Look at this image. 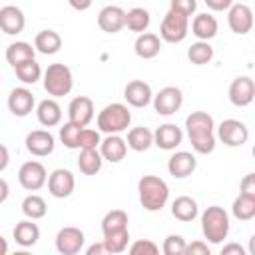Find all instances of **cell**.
I'll return each instance as SVG.
<instances>
[{
	"instance_id": "1",
	"label": "cell",
	"mask_w": 255,
	"mask_h": 255,
	"mask_svg": "<svg viewBox=\"0 0 255 255\" xmlns=\"http://www.w3.org/2000/svg\"><path fill=\"white\" fill-rule=\"evenodd\" d=\"M213 128H215V122L207 112H191L185 118V129L195 153L207 155L215 149Z\"/></svg>"
},
{
	"instance_id": "2",
	"label": "cell",
	"mask_w": 255,
	"mask_h": 255,
	"mask_svg": "<svg viewBox=\"0 0 255 255\" xmlns=\"http://www.w3.org/2000/svg\"><path fill=\"white\" fill-rule=\"evenodd\" d=\"M137 193H139V203L145 211H161L169 199V187L157 175L139 177Z\"/></svg>"
},
{
	"instance_id": "3",
	"label": "cell",
	"mask_w": 255,
	"mask_h": 255,
	"mask_svg": "<svg viewBox=\"0 0 255 255\" xmlns=\"http://www.w3.org/2000/svg\"><path fill=\"white\" fill-rule=\"evenodd\" d=\"M201 231L211 245L223 243L229 235V215L223 207L211 205L201 213Z\"/></svg>"
},
{
	"instance_id": "4",
	"label": "cell",
	"mask_w": 255,
	"mask_h": 255,
	"mask_svg": "<svg viewBox=\"0 0 255 255\" xmlns=\"http://www.w3.org/2000/svg\"><path fill=\"white\" fill-rule=\"evenodd\" d=\"M74 88V76H72V70L62 64V62H56V64H50L44 72V90L52 96V98H62V96H68Z\"/></svg>"
},
{
	"instance_id": "5",
	"label": "cell",
	"mask_w": 255,
	"mask_h": 255,
	"mask_svg": "<svg viewBox=\"0 0 255 255\" xmlns=\"http://www.w3.org/2000/svg\"><path fill=\"white\" fill-rule=\"evenodd\" d=\"M131 124V114L126 104H108L100 114H98V128L104 133H122L129 128Z\"/></svg>"
},
{
	"instance_id": "6",
	"label": "cell",
	"mask_w": 255,
	"mask_h": 255,
	"mask_svg": "<svg viewBox=\"0 0 255 255\" xmlns=\"http://www.w3.org/2000/svg\"><path fill=\"white\" fill-rule=\"evenodd\" d=\"M189 32V18L183 16L181 12L177 10H167V14L163 16L161 20V26H159V38L163 42H169V44H179L185 40Z\"/></svg>"
},
{
	"instance_id": "7",
	"label": "cell",
	"mask_w": 255,
	"mask_h": 255,
	"mask_svg": "<svg viewBox=\"0 0 255 255\" xmlns=\"http://www.w3.org/2000/svg\"><path fill=\"white\" fill-rule=\"evenodd\" d=\"M217 137L227 145V147H241L249 139V129L243 122L239 120H223L217 128Z\"/></svg>"
},
{
	"instance_id": "8",
	"label": "cell",
	"mask_w": 255,
	"mask_h": 255,
	"mask_svg": "<svg viewBox=\"0 0 255 255\" xmlns=\"http://www.w3.org/2000/svg\"><path fill=\"white\" fill-rule=\"evenodd\" d=\"M46 179H48V173H46V167L40 163V161H26L20 165L18 169V181L20 185L26 189V191H38L46 185Z\"/></svg>"
},
{
	"instance_id": "9",
	"label": "cell",
	"mask_w": 255,
	"mask_h": 255,
	"mask_svg": "<svg viewBox=\"0 0 255 255\" xmlns=\"http://www.w3.org/2000/svg\"><path fill=\"white\" fill-rule=\"evenodd\" d=\"M183 104V94L175 86H165L153 96V110L159 116H171L175 114Z\"/></svg>"
},
{
	"instance_id": "10",
	"label": "cell",
	"mask_w": 255,
	"mask_h": 255,
	"mask_svg": "<svg viewBox=\"0 0 255 255\" xmlns=\"http://www.w3.org/2000/svg\"><path fill=\"white\" fill-rule=\"evenodd\" d=\"M48 191L50 195L58 197V199H64V197H70L74 193V187H76V179H74V173L70 169H64V167H58L54 169L48 179Z\"/></svg>"
},
{
	"instance_id": "11",
	"label": "cell",
	"mask_w": 255,
	"mask_h": 255,
	"mask_svg": "<svg viewBox=\"0 0 255 255\" xmlns=\"http://www.w3.org/2000/svg\"><path fill=\"white\" fill-rule=\"evenodd\" d=\"M84 231L80 227H62L56 235V249L62 255H76L84 247Z\"/></svg>"
},
{
	"instance_id": "12",
	"label": "cell",
	"mask_w": 255,
	"mask_h": 255,
	"mask_svg": "<svg viewBox=\"0 0 255 255\" xmlns=\"http://www.w3.org/2000/svg\"><path fill=\"white\" fill-rule=\"evenodd\" d=\"M227 24H229L231 32H235L239 36L249 34L251 28H253V10L243 2L231 4L229 14H227Z\"/></svg>"
},
{
	"instance_id": "13",
	"label": "cell",
	"mask_w": 255,
	"mask_h": 255,
	"mask_svg": "<svg viewBox=\"0 0 255 255\" xmlns=\"http://www.w3.org/2000/svg\"><path fill=\"white\" fill-rule=\"evenodd\" d=\"M255 98V82L249 76H239L229 84V102L237 108H245Z\"/></svg>"
},
{
	"instance_id": "14",
	"label": "cell",
	"mask_w": 255,
	"mask_h": 255,
	"mask_svg": "<svg viewBox=\"0 0 255 255\" xmlns=\"http://www.w3.org/2000/svg\"><path fill=\"white\" fill-rule=\"evenodd\" d=\"M26 149L36 157H46L54 151L56 139L48 129H34L26 135Z\"/></svg>"
},
{
	"instance_id": "15",
	"label": "cell",
	"mask_w": 255,
	"mask_h": 255,
	"mask_svg": "<svg viewBox=\"0 0 255 255\" xmlns=\"http://www.w3.org/2000/svg\"><path fill=\"white\" fill-rule=\"evenodd\" d=\"M94 120V102L88 96H76L68 106V122L86 128Z\"/></svg>"
},
{
	"instance_id": "16",
	"label": "cell",
	"mask_w": 255,
	"mask_h": 255,
	"mask_svg": "<svg viewBox=\"0 0 255 255\" xmlns=\"http://www.w3.org/2000/svg\"><path fill=\"white\" fill-rule=\"evenodd\" d=\"M24 26H26V16L18 6L6 4L0 8V30L4 34L16 36L24 30Z\"/></svg>"
},
{
	"instance_id": "17",
	"label": "cell",
	"mask_w": 255,
	"mask_h": 255,
	"mask_svg": "<svg viewBox=\"0 0 255 255\" xmlns=\"http://www.w3.org/2000/svg\"><path fill=\"white\" fill-rule=\"evenodd\" d=\"M124 98L131 108H145L153 98L151 86L143 80H131L124 88Z\"/></svg>"
},
{
	"instance_id": "18",
	"label": "cell",
	"mask_w": 255,
	"mask_h": 255,
	"mask_svg": "<svg viewBox=\"0 0 255 255\" xmlns=\"http://www.w3.org/2000/svg\"><path fill=\"white\" fill-rule=\"evenodd\" d=\"M34 94L28 88H14L8 96V110L16 116V118H26L32 110H34Z\"/></svg>"
},
{
	"instance_id": "19",
	"label": "cell",
	"mask_w": 255,
	"mask_h": 255,
	"mask_svg": "<svg viewBox=\"0 0 255 255\" xmlns=\"http://www.w3.org/2000/svg\"><path fill=\"white\" fill-rule=\"evenodd\" d=\"M100 153L110 163H120L128 153V143L120 133H108L106 139L100 141Z\"/></svg>"
},
{
	"instance_id": "20",
	"label": "cell",
	"mask_w": 255,
	"mask_h": 255,
	"mask_svg": "<svg viewBox=\"0 0 255 255\" xmlns=\"http://www.w3.org/2000/svg\"><path fill=\"white\" fill-rule=\"evenodd\" d=\"M195 167H197V159L191 151H175L167 159V171L177 179L189 177L195 171Z\"/></svg>"
},
{
	"instance_id": "21",
	"label": "cell",
	"mask_w": 255,
	"mask_h": 255,
	"mask_svg": "<svg viewBox=\"0 0 255 255\" xmlns=\"http://www.w3.org/2000/svg\"><path fill=\"white\" fill-rule=\"evenodd\" d=\"M98 26L108 32V34H116L126 26V10H122L120 6H104L98 14Z\"/></svg>"
},
{
	"instance_id": "22",
	"label": "cell",
	"mask_w": 255,
	"mask_h": 255,
	"mask_svg": "<svg viewBox=\"0 0 255 255\" xmlns=\"http://www.w3.org/2000/svg\"><path fill=\"white\" fill-rule=\"evenodd\" d=\"M181 139H183V131L175 124H163L153 131V145L165 151L175 149L181 143Z\"/></svg>"
},
{
	"instance_id": "23",
	"label": "cell",
	"mask_w": 255,
	"mask_h": 255,
	"mask_svg": "<svg viewBox=\"0 0 255 255\" xmlns=\"http://www.w3.org/2000/svg\"><path fill=\"white\" fill-rule=\"evenodd\" d=\"M161 50V40L157 34L153 32H141L137 38H135V44H133V52L137 58L141 60H151L159 54Z\"/></svg>"
},
{
	"instance_id": "24",
	"label": "cell",
	"mask_w": 255,
	"mask_h": 255,
	"mask_svg": "<svg viewBox=\"0 0 255 255\" xmlns=\"http://www.w3.org/2000/svg\"><path fill=\"white\" fill-rule=\"evenodd\" d=\"M36 116H38V122L44 128H54L62 122V108L54 98H48V100H42L38 104Z\"/></svg>"
},
{
	"instance_id": "25",
	"label": "cell",
	"mask_w": 255,
	"mask_h": 255,
	"mask_svg": "<svg viewBox=\"0 0 255 255\" xmlns=\"http://www.w3.org/2000/svg\"><path fill=\"white\" fill-rule=\"evenodd\" d=\"M171 215L177 219V221H183V223H189L193 221L197 215H199V207H197V201L189 195H179L173 199L171 203Z\"/></svg>"
},
{
	"instance_id": "26",
	"label": "cell",
	"mask_w": 255,
	"mask_h": 255,
	"mask_svg": "<svg viewBox=\"0 0 255 255\" xmlns=\"http://www.w3.org/2000/svg\"><path fill=\"white\" fill-rule=\"evenodd\" d=\"M191 34L197 38V40H205L209 42L211 38L217 36V20L215 16L203 12V14H197L191 22Z\"/></svg>"
},
{
	"instance_id": "27",
	"label": "cell",
	"mask_w": 255,
	"mask_h": 255,
	"mask_svg": "<svg viewBox=\"0 0 255 255\" xmlns=\"http://www.w3.org/2000/svg\"><path fill=\"white\" fill-rule=\"evenodd\" d=\"M12 235L20 247H32L40 239V227L34 223V219H24V221L16 223Z\"/></svg>"
},
{
	"instance_id": "28",
	"label": "cell",
	"mask_w": 255,
	"mask_h": 255,
	"mask_svg": "<svg viewBox=\"0 0 255 255\" xmlns=\"http://www.w3.org/2000/svg\"><path fill=\"white\" fill-rule=\"evenodd\" d=\"M34 48H36V52H40L44 56H52V54L60 52L62 36L56 30H40L34 38Z\"/></svg>"
},
{
	"instance_id": "29",
	"label": "cell",
	"mask_w": 255,
	"mask_h": 255,
	"mask_svg": "<svg viewBox=\"0 0 255 255\" xmlns=\"http://www.w3.org/2000/svg\"><path fill=\"white\" fill-rule=\"evenodd\" d=\"M104 157L100 153L98 147H90V149H80V157H78V167L84 175H96L102 169Z\"/></svg>"
},
{
	"instance_id": "30",
	"label": "cell",
	"mask_w": 255,
	"mask_h": 255,
	"mask_svg": "<svg viewBox=\"0 0 255 255\" xmlns=\"http://www.w3.org/2000/svg\"><path fill=\"white\" fill-rule=\"evenodd\" d=\"M36 56V48L28 42H12L8 48H6V62L14 68L26 60H32Z\"/></svg>"
},
{
	"instance_id": "31",
	"label": "cell",
	"mask_w": 255,
	"mask_h": 255,
	"mask_svg": "<svg viewBox=\"0 0 255 255\" xmlns=\"http://www.w3.org/2000/svg\"><path fill=\"white\" fill-rule=\"evenodd\" d=\"M126 143L133 151H147L153 145V131H149L147 128H131L128 131Z\"/></svg>"
},
{
	"instance_id": "32",
	"label": "cell",
	"mask_w": 255,
	"mask_h": 255,
	"mask_svg": "<svg viewBox=\"0 0 255 255\" xmlns=\"http://www.w3.org/2000/svg\"><path fill=\"white\" fill-rule=\"evenodd\" d=\"M22 213H24L28 219H34V221H36V219L46 217L48 205H46L44 197H40V195H36V193H30V195H26L24 201H22Z\"/></svg>"
},
{
	"instance_id": "33",
	"label": "cell",
	"mask_w": 255,
	"mask_h": 255,
	"mask_svg": "<svg viewBox=\"0 0 255 255\" xmlns=\"http://www.w3.org/2000/svg\"><path fill=\"white\" fill-rule=\"evenodd\" d=\"M187 58H189V62L195 64V66H205V64H209V62L213 60V48H211L209 42L197 40V42H193V44L189 46Z\"/></svg>"
},
{
	"instance_id": "34",
	"label": "cell",
	"mask_w": 255,
	"mask_h": 255,
	"mask_svg": "<svg viewBox=\"0 0 255 255\" xmlns=\"http://www.w3.org/2000/svg\"><path fill=\"white\" fill-rule=\"evenodd\" d=\"M122 229H128V213L124 209L108 211L102 219V233L108 235V233H116V231H122Z\"/></svg>"
},
{
	"instance_id": "35",
	"label": "cell",
	"mask_w": 255,
	"mask_h": 255,
	"mask_svg": "<svg viewBox=\"0 0 255 255\" xmlns=\"http://www.w3.org/2000/svg\"><path fill=\"white\" fill-rule=\"evenodd\" d=\"M149 22H151V18L145 8H131L126 12V26L131 32H137V34L145 32L149 28Z\"/></svg>"
},
{
	"instance_id": "36",
	"label": "cell",
	"mask_w": 255,
	"mask_h": 255,
	"mask_svg": "<svg viewBox=\"0 0 255 255\" xmlns=\"http://www.w3.org/2000/svg\"><path fill=\"white\" fill-rule=\"evenodd\" d=\"M231 213L239 219V221H249L255 217V197L243 195L239 193V197H235L233 205H231Z\"/></svg>"
},
{
	"instance_id": "37",
	"label": "cell",
	"mask_w": 255,
	"mask_h": 255,
	"mask_svg": "<svg viewBox=\"0 0 255 255\" xmlns=\"http://www.w3.org/2000/svg\"><path fill=\"white\" fill-rule=\"evenodd\" d=\"M14 72L18 76V80L24 82V84H36L40 80V76H42V68H40V64L34 58L14 66Z\"/></svg>"
},
{
	"instance_id": "38",
	"label": "cell",
	"mask_w": 255,
	"mask_h": 255,
	"mask_svg": "<svg viewBox=\"0 0 255 255\" xmlns=\"http://www.w3.org/2000/svg\"><path fill=\"white\" fill-rule=\"evenodd\" d=\"M102 241H104L108 253H112V255L124 253L128 249V243H129V231L122 229V231H116V233H108V235H104Z\"/></svg>"
},
{
	"instance_id": "39",
	"label": "cell",
	"mask_w": 255,
	"mask_h": 255,
	"mask_svg": "<svg viewBox=\"0 0 255 255\" xmlns=\"http://www.w3.org/2000/svg\"><path fill=\"white\" fill-rule=\"evenodd\" d=\"M80 131H82V126H76V124H72V122H66V124L60 128V141H62L68 149H78Z\"/></svg>"
},
{
	"instance_id": "40",
	"label": "cell",
	"mask_w": 255,
	"mask_h": 255,
	"mask_svg": "<svg viewBox=\"0 0 255 255\" xmlns=\"http://www.w3.org/2000/svg\"><path fill=\"white\" fill-rule=\"evenodd\" d=\"M183 249H185V239L181 235L171 233L163 239V245H161L163 255H183Z\"/></svg>"
},
{
	"instance_id": "41",
	"label": "cell",
	"mask_w": 255,
	"mask_h": 255,
	"mask_svg": "<svg viewBox=\"0 0 255 255\" xmlns=\"http://www.w3.org/2000/svg\"><path fill=\"white\" fill-rule=\"evenodd\" d=\"M102 141L100 131L98 129H90L88 126L82 128L80 131V139H78V149H90V147H98Z\"/></svg>"
},
{
	"instance_id": "42",
	"label": "cell",
	"mask_w": 255,
	"mask_h": 255,
	"mask_svg": "<svg viewBox=\"0 0 255 255\" xmlns=\"http://www.w3.org/2000/svg\"><path fill=\"white\" fill-rule=\"evenodd\" d=\"M129 253L131 255H157L159 247L153 241H149V239H137V241L131 243Z\"/></svg>"
},
{
	"instance_id": "43",
	"label": "cell",
	"mask_w": 255,
	"mask_h": 255,
	"mask_svg": "<svg viewBox=\"0 0 255 255\" xmlns=\"http://www.w3.org/2000/svg\"><path fill=\"white\" fill-rule=\"evenodd\" d=\"M169 8L181 12L183 16H193L197 10V0H169Z\"/></svg>"
},
{
	"instance_id": "44",
	"label": "cell",
	"mask_w": 255,
	"mask_h": 255,
	"mask_svg": "<svg viewBox=\"0 0 255 255\" xmlns=\"http://www.w3.org/2000/svg\"><path fill=\"white\" fill-rule=\"evenodd\" d=\"M183 255H209V245L205 241H191L189 245L185 243Z\"/></svg>"
},
{
	"instance_id": "45",
	"label": "cell",
	"mask_w": 255,
	"mask_h": 255,
	"mask_svg": "<svg viewBox=\"0 0 255 255\" xmlns=\"http://www.w3.org/2000/svg\"><path fill=\"white\" fill-rule=\"evenodd\" d=\"M239 191L243 195H249V197H255V173H247L241 183H239Z\"/></svg>"
},
{
	"instance_id": "46",
	"label": "cell",
	"mask_w": 255,
	"mask_h": 255,
	"mask_svg": "<svg viewBox=\"0 0 255 255\" xmlns=\"http://www.w3.org/2000/svg\"><path fill=\"white\" fill-rule=\"evenodd\" d=\"M233 4V0H205V6L213 12H223L229 10V6Z\"/></svg>"
},
{
	"instance_id": "47",
	"label": "cell",
	"mask_w": 255,
	"mask_h": 255,
	"mask_svg": "<svg viewBox=\"0 0 255 255\" xmlns=\"http://www.w3.org/2000/svg\"><path fill=\"white\" fill-rule=\"evenodd\" d=\"M221 255H245V249L239 243H227V245H223Z\"/></svg>"
},
{
	"instance_id": "48",
	"label": "cell",
	"mask_w": 255,
	"mask_h": 255,
	"mask_svg": "<svg viewBox=\"0 0 255 255\" xmlns=\"http://www.w3.org/2000/svg\"><path fill=\"white\" fill-rule=\"evenodd\" d=\"M8 163H10V151L6 145L0 143V171H4L8 167Z\"/></svg>"
},
{
	"instance_id": "49",
	"label": "cell",
	"mask_w": 255,
	"mask_h": 255,
	"mask_svg": "<svg viewBox=\"0 0 255 255\" xmlns=\"http://www.w3.org/2000/svg\"><path fill=\"white\" fill-rule=\"evenodd\" d=\"M104 253H108V251H106V245H104V241H100V243H94V245H90V247L86 249V255H104Z\"/></svg>"
},
{
	"instance_id": "50",
	"label": "cell",
	"mask_w": 255,
	"mask_h": 255,
	"mask_svg": "<svg viewBox=\"0 0 255 255\" xmlns=\"http://www.w3.org/2000/svg\"><path fill=\"white\" fill-rule=\"evenodd\" d=\"M68 2H70V6H72L74 10L84 12V10H88V8L92 6V2H94V0H68Z\"/></svg>"
},
{
	"instance_id": "51",
	"label": "cell",
	"mask_w": 255,
	"mask_h": 255,
	"mask_svg": "<svg viewBox=\"0 0 255 255\" xmlns=\"http://www.w3.org/2000/svg\"><path fill=\"white\" fill-rule=\"evenodd\" d=\"M8 195H10V185H8L6 179L0 177V203H4L8 199Z\"/></svg>"
},
{
	"instance_id": "52",
	"label": "cell",
	"mask_w": 255,
	"mask_h": 255,
	"mask_svg": "<svg viewBox=\"0 0 255 255\" xmlns=\"http://www.w3.org/2000/svg\"><path fill=\"white\" fill-rule=\"evenodd\" d=\"M8 253V241L0 235V255H6Z\"/></svg>"
}]
</instances>
